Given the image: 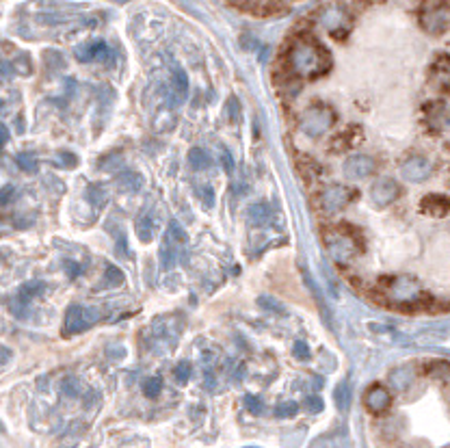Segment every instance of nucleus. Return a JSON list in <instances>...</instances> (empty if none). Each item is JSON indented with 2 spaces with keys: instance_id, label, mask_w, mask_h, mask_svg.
Wrapping results in <instances>:
<instances>
[{
  "instance_id": "0eeeda50",
  "label": "nucleus",
  "mask_w": 450,
  "mask_h": 448,
  "mask_svg": "<svg viewBox=\"0 0 450 448\" xmlns=\"http://www.w3.org/2000/svg\"><path fill=\"white\" fill-rule=\"evenodd\" d=\"M353 199V193L342 184H327L318 195V206L323 213L333 214L338 210H342L348 201Z\"/></svg>"
},
{
  "instance_id": "1a4fd4ad",
  "label": "nucleus",
  "mask_w": 450,
  "mask_h": 448,
  "mask_svg": "<svg viewBox=\"0 0 450 448\" xmlns=\"http://www.w3.org/2000/svg\"><path fill=\"white\" fill-rule=\"evenodd\" d=\"M377 169V160L368 154H355V156H348L342 165V171L348 180H362V178H368V175L374 173Z\"/></svg>"
},
{
  "instance_id": "9b49d317",
  "label": "nucleus",
  "mask_w": 450,
  "mask_h": 448,
  "mask_svg": "<svg viewBox=\"0 0 450 448\" xmlns=\"http://www.w3.org/2000/svg\"><path fill=\"white\" fill-rule=\"evenodd\" d=\"M366 407L370 411H374V414H379V411H383V409H388V405H389V392L386 390L383 385H372L370 390L366 392Z\"/></svg>"
},
{
  "instance_id": "c756f323",
  "label": "nucleus",
  "mask_w": 450,
  "mask_h": 448,
  "mask_svg": "<svg viewBox=\"0 0 450 448\" xmlns=\"http://www.w3.org/2000/svg\"><path fill=\"white\" fill-rule=\"evenodd\" d=\"M202 201L208 206V208H212L214 206V195H212V189H210V186L202 189Z\"/></svg>"
},
{
  "instance_id": "2eb2a0df",
  "label": "nucleus",
  "mask_w": 450,
  "mask_h": 448,
  "mask_svg": "<svg viewBox=\"0 0 450 448\" xmlns=\"http://www.w3.org/2000/svg\"><path fill=\"white\" fill-rule=\"evenodd\" d=\"M43 288H46V286H43V281H28V284H24L22 288L18 290V299H22L24 303L28 305V301L37 299V297L43 293Z\"/></svg>"
},
{
  "instance_id": "f8f14e48",
  "label": "nucleus",
  "mask_w": 450,
  "mask_h": 448,
  "mask_svg": "<svg viewBox=\"0 0 450 448\" xmlns=\"http://www.w3.org/2000/svg\"><path fill=\"white\" fill-rule=\"evenodd\" d=\"M106 52H108V48L104 42H91V43H84V46L76 48L78 61H98V59L106 57Z\"/></svg>"
},
{
  "instance_id": "a878e982",
  "label": "nucleus",
  "mask_w": 450,
  "mask_h": 448,
  "mask_svg": "<svg viewBox=\"0 0 450 448\" xmlns=\"http://www.w3.org/2000/svg\"><path fill=\"white\" fill-rule=\"evenodd\" d=\"M13 69L20 72L22 76H28V74H31L33 67H31V61H28L26 54H22V57H18V61H13Z\"/></svg>"
},
{
  "instance_id": "6e6552de",
  "label": "nucleus",
  "mask_w": 450,
  "mask_h": 448,
  "mask_svg": "<svg viewBox=\"0 0 450 448\" xmlns=\"http://www.w3.org/2000/svg\"><path fill=\"white\" fill-rule=\"evenodd\" d=\"M398 191H401V186L396 184L394 178H379L370 186V199L377 208H388L389 204L396 201Z\"/></svg>"
},
{
  "instance_id": "7ed1b4c3",
  "label": "nucleus",
  "mask_w": 450,
  "mask_h": 448,
  "mask_svg": "<svg viewBox=\"0 0 450 448\" xmlns=\"http://www.w3.org/2000/svg\"><path fill=\"white\" fill-rule=\"evenodd\" d=\"M333 124H336V113L329 107H312L303 110V115L299 117V130L312 139L323 137Z\"/></svg>"
},
{
  "instance_id": "bb28decb",
  "label": "nucleus",
  "mask_w": 450,
  "mask_h": 448,
  "mask_svg": "<svg viewBox=\"0 0 450 448\" xmlns=\"http://www.w3.org/2000/svg\"><path fill=\"white\" fill-rule=\"evenodd\" d=\"M294 357H297V360H309V346L306 344V342H294Z\"/></svg>"
},
{
  "instance_id": "a211bd4d",
  "label": "nucleus",
  "mask_w": 450,
  "mask_h": 448,
  "mask_svg": "<svg viewBox=\"0 0 450 448\" xmlns=\"http://www.w3.org/2000/svg\"><path fill=\"white\" fill-rule=\"evenodd\" d=\"M117 186H119V191H126V193H134V191L141 186V180H139V175L137 173H123L122 178H117Z\"/></svg>"
},
{
  "instance_id": "dca6fc26",
  "label": "nucleus",
  "mask_w": 450,
  "mask_h": 448,
  "mask_svg": "<svg viewBox=\"0 0 450 448\" xmlns=\"http://www.w3.org/2000/svg\"><path fill=\"white\" fill-rule=\"evenodd\" d=\"M171 87H173V91H176L178 100H184V95L188 93V78H186V74H184L182 69H176V72H173Z\"/></svg>"
},
{
  "instance_id": "4468645a",
  "label": "nucleus",
  "mask_w": 450,
  "mask_h": 448,
  "mask_svg": "<svg viewBox=\"0 0 450 448\" xmlns=\"http://www.w3.org/2000/svg\"><path fill=\"white\" fill-rule=\"evenodd\" d=\"M271 206L268 204H253L251 208H249V219H251L253 225H266L268 221H271Z\"/></svg>"
},
{
  "instance_id": "f03ea898",
  "label": "nucleus",
  "mask_w": 450,
  "mask_h": 448,
  "mask_svg": "<svg viewBox=\"0 0 450 448\" xmlns=\"http://www.w3.org/2000/svg\"><path fill=\"white\" fill-rule=\"evenodd\" d=\"M381 293L386 299H392L398 305H433L435 299L431 293H427L422 281H418L411 275H396L381 284Z\"/></svg>"
},
{
  "instance_id": "412c9836",
  "label": "nucleus",
  "mask_w": 450,
  "mask_h": 448,
  "mask_svg": "<svg viewBox=\"0 0 450 448\" xmlns=\"http://www.w3.org/2000/svg\"><path fill=\"white\" fill-rule=\"evenodd\" d=\"M191 364H188V362H180V364L176 366V372H173V375H176V381L178 384H186L188 379H191Z\"/></svg>"
},
{
  "instance_id": "6ab92c4d",
  "label": "nucleus",
  "mask_w": 450,
  "mask_h": 448,
  "mask_svg": "<svg viewBox=\"0 0 450 448\" xmlns=\"http://www.w3.org/2000/svg\"><path fill=\"white\" fill-rule=\"evenodd\" d=\"M188 160H191V165L195 169H206L210 167V156L204 152V149L199 148H193L191 152H188Z\"/></svg>"
},
{
  "instance_id": "39448f33",
  "label": "nucleus",
  "mask_w": 450,
  "mask_h": 448,
  "mask_svg": "<svg viewBox=\"0 0 450 448\" xmlns=\"http://www.w3.org/2000/svg\"><path fill=\"white\" fill-rule=\"evenodd\" d=\"M186 243H188V236L182 230V225H180L178 221H171V223H169L167 234H164L163 245H161V260H163L164 269H169V266L176 264L178 254L186 247Z\"/></svg>"
},
{
  "instance_id": "9d476101",
  "label": "nucleus",
  "mask_w": 450,
  "mask_h": 448,
  "mask_svg": "<svg viewBox=\"0 0 450 448\" xmlns=\"http://www.w3.org/2000/svg\"><path fill=\"white\" fill-rule=\"evenodd\" d=\"M431 173H433V165L424 156H411V158L405 160L401 167V175L407 182H424L427 178H431Z\"/></svg>"
},
{
  "instance_id": "20e7f679",
  "label": "nucleus",
  "mask_w": 450,
  "mask_h": 448,
  "mask_svg": "<svg viewBox=\"0 0 450 448\" xmlns=\"http://www.w3.org/2000/svg\"><path fill=\"white\" fill-rule=\"evenodd\" d=\"M325 245H327V251H329V256H331V260L338 264H348L359 249L355 236L351 232H344V230H333V232H329L325 236Z\"/></svg>"
},
{
  "instance_id": "cd10ccee",
  "label": "nucleus",
  "mask_w": 450,
  "mask_h": 448,
  "mask_svg": "<svg viewBox=\"0 0 450 448\" xmlns=\"http://www.w3.org/2000/svg\"><path fill=\"white\" fill-rule=\"evenodd\" d=\"M275 414H277V416H282V418L297 414V403H282V405H279L277 409H275Z\"/></svg>"
},
{
  "instance_id": "ddd939ff",
  "label": "nucleus",
  "mask_w": 450,
  "mask_h": 448,
  "mask_svg": "<svg viewBox=\"0 0 450 448\" xmlns=\"http://www.w3.org/2000/svg\"><path fill=\"white\" fill-rule=\"evenodd\" d=\"M137 236L143 240V243H149L154 236V216L149 213L141 214L137 219Z\"/></svg>"
},
{
  "instance_id": "c85d7f7f",
  "label": "nucleus",
  "mask_w": 450,
  "mask_h": 448,
  "mask_svg": "<svg viewBox=\"0 0 450 448\" xmlns=\"http://www.w3.org/2000/svg\"><path fill=\"white\" fill-rule=\"evenodd\" d=\"M221 165L225 167L227 173H232L234 171V158H232V154H229L227 148H221Z\"/></svg>"
},
{
  "instance_id": "393cba45",
  "label": "nucleus",
  "mask_w": 450,
  "mask_h": 448,
  "mask_svg": "<svg viewBox=\"0 0 450 448\" xmlns=\"http://www.w3.org/2000/svg\"><path fill=\"white\" fill-rule=\"evenodd\" d=\"M258 303L262 305L264 310H271V312H279V314H286V310H284L282 303H277V301H273L271 297H260Z\"/></svg>"
},
{
  "instance_id": "4be33fe9",
  "label": "nucleus",
  "mask_w": 450,
  "mask_h": 448,
  "mask_svg": "<svg viewBox=\"0 0 450 448\" xmlns=\"http://www.w3.org/2000/svg\"><path fill=\"white\" fill-rule=\"evenodd\" d=\"M18 167L28 171V173H33V171L37 169V160H35L33 154H20L18 156Z\"/></svg>"
},
{
  "instance_id": "5701e85b",
  "label": "nucleus",
  "mask_w": 450,
  "mask_h": 448,
  "mask_svg": "<svg viewBox=\"0 0 450 448\" xmlns=\"http://www.w3.org/2000/svg\"><path fill=\"white\" fill-rule=\"evenodd\" d=\"M57 165L59 167H65V169H74L78 165V158L69 152H59L57 154Z\"/></svg>"
},
{
  "instance_id": "f257e3e1",
  "label": "nucleus",
  "mask_w": 450,
  "mask_h": 448,
  "mask_svg": "<svg viewBox=\"0 0 450 448\" xmlns=\"http://www.w3.org/2000/svg\"><path fill=\"white\" fill-rule=\"evenodd\" d=\"M290 67L297 76L303 78H312V76H321L329 69V54L318 46L312 39H301L290 48L288 54Z\"/></svg>"
},
{
  "instance_id": "f704fd0d",
  "label": "nucleus",
  "mask_w": 450,
  "mask_h": 448,
  "mask_svg": "<svg viewBox=\"0 0 450 448\" xmlns=\"http://www.w3.org/2000/svg\"><path fill=\"white\" fill-rule=\"evenodd\" d=\"M11 186H4V191H2V204H7L9 201V197H11Z\"/></svg>"
},
{
  "instance_id": "aec40b11",
  "label": "nucleus",
  "mask_w": 450,
  "mask_h": 448,
  "mask_svg": "<svg viewBox=\"0 0 450 448\" xmlns=\"http://www.w3.org/2000/svg\"><path fill=\"white\" fill-rule=\"evenodd\" d=\"M104 279H106L108 286H119V284L123 281V273L117 269V266L108 264V266H106V273H104Z\"/></svg>"
},
{
  "instance_id": "f3484780",
  "label": "nucleus",
  "mask_w": 450,
  "mask_h": 448,
  "mask_svg": "<svg viewBox=\"0 0 450 448\" xmlns=\"http://www.w3.org/2000/svg\"><path fill=\"white\" fill-rule=\"evenodd\" d=\"M87 199L91 201L96 208H102V206L106 204V189L100 184H91L87 189Z\"/></svg>"
},
{
  "instance_id": "72a5a7b5",
  "label": "nucleus",
  "mask_w": 450,
  "mask_h": 448,
  "mask_svg": "<svg viewBox=\"0 0 450 448\" xmlns=\"http://www.w3.org/2000/svg\"><path fill=\"white\" fill-rule=\"evenodd\" d=\"M0 141H2V145L9 143V130H7V126H0Z\"/></svg>"
},
{
  "instance_id": "b1692460",
  "label": "nucleus",
  "mask_w": 450,
  "mask_h": 448,
  "mask_svg": "<svg viewBox=\"0 0 450 448\" xmlns=\"http://www.w3.org/2000/svg\"><path fill=\"white\" fill-rule=\"evenodd\" d=\"M143 392H145V396H149V399H154V396L161 392V379L158 377H152V379H147L143 384Z\"/></svg>"
},
{
  "instance_id": "2f4dec72",
  "label": "nucleus",
  "mask_w": 450,
  "mask_h": 448,
  "mask_svg": "<svg viewBox=\"0 0 450 448\" xmlns=\"http://www.w3.org/2000/svg\"><path fill=\"white\" fill-rule=\"evenodd\" d=\"M307 407H309L312 411H321L323 403H321V399H309V401H307Z\"/></svg>"
},
{
  "instance_id": "7c9ffc66",
  "label": "nucleus",
  "mask_w": 450,
  "mask_h": 448,
  "mask_svg": "<svg viewBox=\"0 0 450 448\" xmlns=\"http://www.w3.org/2000/svg\"><path fill=\"white\" fill-rule=\"evenodd\" d=\"M247 407L253 414H258V411H262V401L256 399V396H247Z\"/></svg>"
},
{
  "instance_id": "473e14b6",
  "label": "nucleus",
  "mask_w": 450,
  "mask_h": 448,
  "mask_svg": "<svg viewBox=\"0 0 450 448\" xmlns=\"http://www.w3.org/2000/svg\"><path fill=\"white\" fill-rule=\"evenodd\" d=\"M65 269H67L69 271V275H72V277H76V275L78 273H81V266H76V264H74V262H67V266H65Z\"/></svg>"
},
{
  "instance_id": "423d86ee",
  "label": "nucleus",
  "mask_w": 450,
  "mask_h": 448,
  "mask_svg": "<svg viewBox=\"0 0 450 448\" xmlns=\"http://www.w3.org/2000/svg\"><path fill=\"white\" fill-rule=\"evenodd\" d=\"M100 319V312L93 308H84V305H69L67 314H65V323H63V334L65 336H74L81 334V331L89 329L96 320Z\"/></svg>"
}]
</instances>
